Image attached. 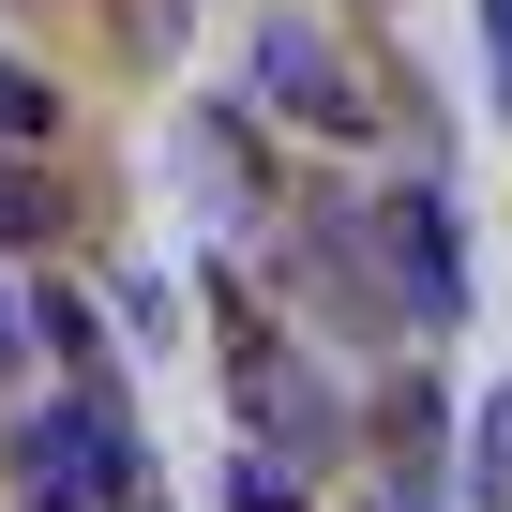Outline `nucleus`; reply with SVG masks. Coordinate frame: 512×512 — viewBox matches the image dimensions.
<instances>
[{"instance_id": "nucleus-1", "label": "nucleus", "mask_w": 512, "mask_h": 512, "mask_svg": "<svg viewBox=\"0 0 512 512\" xmlns=\"http://www.w3.org/2000/svg\"><path fill=\"white\" fill-rule=\"evenodd\" d=\"M226 422L256 437V467L302 497V467H332V437H347V392H332V362L302 332H272V317L226 302Z\"/></svg>"}, {"instance_id": "nucleus-2", "label": "nucleus", "mask_w": 512, "mask_h": 512, "mask_svg": "<svg viewBox=\"0 0 512 512\" xmlns=\"http://www.w3.org/2000/svg\"><path fill=\"white\" fill-rule=\"evenodd\" d=\"M362 241H377V287H392V317L407 332H452L482 287H467V241H452V196L437 181H392V196H362Z\"/></svg>"}, {"instance_id": "nucleus-3", "label": "nucleus", "mask_w": 512, "mask_h": 512, "mask_svg": "<svg viewBox=\"0 0 512 512\" xmlns=\"http://www.w3.org/2000/svg\"><path fill=\"white\" fill-rule=\"evenodd\" d=\"M256 91H272L302 136H332V151H362V121H377V91L347 76V46L317 16H256Z\"/></svg>"}, {"instance_id": "nucleus-4", "label": "nucleus", "mask_w": 512, "mask_h": 512, "mask_svg": "<svg viewBox=\"0 0 512 512\" xmlns=\"http://www.w3.org/2000/svg\"><path fill=\"white\" fill-rule=\"evenodd\" d=\"M61 452H76V512H166V467L136 437V392H61Z\"/></svg>"}, {"instance_id": "nucleus-5", "label": "nucleus", "mask_w": 512, "mask_h": 512, "mask_svg": "<svg viewBox=\"0 0 512 512\" xmlns=\"http://www.w3.org/2000/svg\"><path fill=\"white\" fill-rule=\"evenodd\" d=\"M181 151H196V181H211L226 211H272V136H256V106H196Z\"/></svg>"}, {"instance_id": "nucleus-6", "label": "nucleus", "mask_w": 512, "mask_h": 512, "mask_svg": "<svg viewBox=\"0 0 512 512\" xmlns=\"http://www.w3.org/2000/svg\"><path fill=\"white\" fill-rule=\"evenodd\" d=\"M16 317H31V347H61V362H76V392H106V317H91L76 287H31Z\"/></svg>"}, {"instance_id": "nucleus-7", "label": "nucleus", "mask_w": 512, "mask_h": 512, "mask_svg": "<svg viewBox=\"0 0 512 512\" xmlns=\"http://www.w3.org/2000/svg\"><path fill=\"white\" fill-rule=\"evenodd\" d=\"M0 241H16V256L61 241V181H46V166H0Z\"/></svg>"}, {"instance_id": "nucleus-8", "label": "nucleus", "mask_w": 512, "mask_h": 512, "mask_svg": "<svg viewBox=\"0 0 512 512\" xmlns=\"http://www.w3.org/2000/svg\"><path fill=\"white\" fill-rule=\"evenodd\" d=\"M467 497L482 512L512 497V392H482V422H467Z\"/></svg>"}, {"instance_id": "nucleus-9", "label": "nucleus", "mask_w": 512, "mask_h": 512, "mask_svg": "<svg viewBox=\"0 0 512 512\" xmlns=\"http://www.w3.org/2000/svg\"><path fill=\"white\" fill-rule=\"evenodd\" d=\"M46 121H61V91H46L31 61H0V136H46Z\"/></svg>"}, {"instance_id": "nucleus-10", "label": "nucleus", "mask_w": 512, "mask_h": 512, "mask_svg": "<svg viewBox=\"0 0 512 512\" xmlns=\"http://www.w3.org/2000/svg\"><path fill=\"white\" fill-rule=\"evenodd\" d=\"M482 91H497V121H512V0H482Z\"/></svg>"}, {"instance_id": "nucleus-11", "label": "nucleus", "mask_w": 512, "mask_h": 512, "mask_svg": "<svg viewBox=\"0 0 512 512\" xmlns=\"http://www.w3.org/2000/svg\"><path fill=\"white\" fill-rule=\"evenodd\" d=\"M16 362H31V317H16V287H0V392H16Z\"/></svg>"}, {"instance_id": "nucleus-12", "label": "nucleus", "mask_w": 512, "mask_h": 512, "mask_svg": "<svg viewBox=\"0 0 512 512\" xmlns=\"http://www.w3.org/2000/svg\"><path fill=\"white\" fill-rule=\"evenodd\" d=\"M362 512H437V482H377V497H362Z\"/></svg>"}]
</instances>
